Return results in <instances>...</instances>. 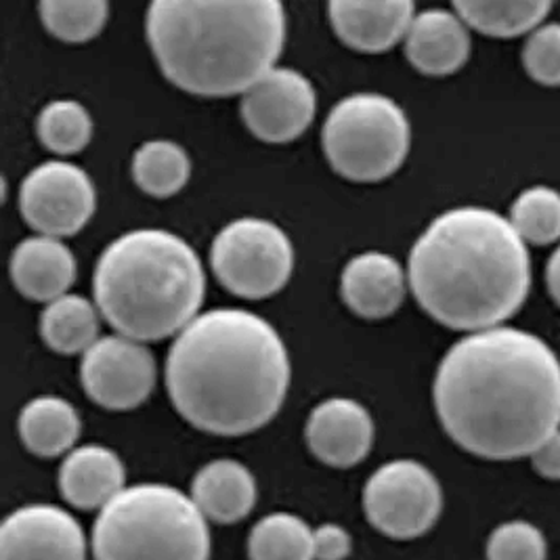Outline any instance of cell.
<instances>
[{"instance_id":"22","label":"cell","mask_w":560,"mask_h":560,"mask_svg":"<svg viewBox=\"0 0 560 560\" xmlns=\"http://www.w3.org/2000/svg\"><path fill=\"white\" fill-rule=\"evenodd\" d=\"M40 334L55 353L84 355L100 340V313L84 296L66 294L45 306Z\"/></svg>"},{"instance_id":"15","label":"cell","mask_w":560,"mask_h":560,"mask_svg":"<svg viewBox=\"0 0 560 560\" xmlns=\"http://www.w3.org/2000/svg\"><path fill=\"white\" fill-rule=\"evenodd\" d=\"M336 36L361 52H384L406 40L416 18V4L409 0H334L328 7Z\"/></svg>"},{"instance_id":"29","label":"cell","mask_w":560,"mask_h":560,"mask_svg":"<svg viewBox=\"0 0 560 560\" xmlns=\"http://www.w3.org/2000/svg\"><path fill=\"white\" fill-rule=\"evenodd\" d=\"M546 537L527 521L498 525L487 541V560H546Z\"/></svg>"},{"instance_id":"9","label":"cell","mask_w":560,"mask_h":560,"mask_svg":"<svg viewBox=\"0 0 560 560\" xmlns=\"http://www.w3.org/2000/svg\"><path fill=\"white\" fill-rule=\"evenodd\" d=\"M441 510V483L416 459L386 462L363 489L365 518L393 539H413L431 532Z\"/></svg>"},{"instance_id":"28","label":"cell","mask_w":560,"mask_h":560,"mask_svg":"<svg viewBox=\"0 0 560 560\" xmlns=\"http://www.w3.org/2000/svg\"><path fill=\"white\" fill-rule=\"evenodd\" d=\"M38 11L45 27L66 43L95 38L109 18V4L103 0H45Z\"/></svg>"},{"instance_id":"30","label":"cell","mask_w":560,"mask_h":560,"mask_svg":"<svg viewBox=\"0 0 560 560\" xmlns=\"http://www.w3.org/2000/svg\"><path fill=\"white\" fill-rule=\"evenodd\" d=\"M523 66L535 82L560 86V24H541L529 34L523 49Z\"/></svg>"},{"instance_id":"23","label":"cell","mask_w":560,"mask_h":560,"mask_svg":"<svg viewBox=\"0 0 560 560\" xmlns=\"http://www.w3.org/2000/svg\"><path fill=\"white\" fill-rule=\"evenodd\" d=\"M454 11L470 30L491 38H516L532 34L552 11V2H475L458 0Z\"/></svg>"},{"instance_id":"8","label":"cell","mask_w":560,"mask_h":560,"mask_svg":"<svg viewBox=\"0 0 560 560\" xmlns=\"http://www.w3.org/2000/svg\"><path fill=\"white\" fill-rule=\"evenodd\" d=\"M212 271L231 294L267 299L280 292L294 271V246L280 225L244 217L219 231L210 248Z\"/></svg>"},{"instance_id":"25","label":"cell","mask_w":560,"mask_h":560,"mask_svg":"<svg viewBox=\"0 0 560 560\" xmlns=\"http://www.w3.org/2000/svg\"><path fill=\"white\" fill-rule=\"evenodd\" d=\"M250 560H315L313 529L290 512H273L260 518L248 537Z\"/></svg>"},{"instance_id":"2","label":"cell","mask_w":560,"mask_h":560,"mask_svg":"<svg viewBox=\"0 0 560 560\" xmlns=\"http://www.w3.org/2000/svg\"><path fill=\"white\" fill-rule=\"evenodd\" d=\"M288 386L290 357L280 334L244 308L198 315L166 359L173 406L205 433H255L278 416Z\"/></svg>"},{"instance_id":"6","label":"cell","mask_w":560,"mask_h":560,"mask_svg":"<svg viewBox=\"0 0 560 560\" xmlns=\"http://www.w3.org/2000/svg\"><path fill=\"white\" fill-rule=\"evenodd\" d=\"M91 550L95 560H208L210 529L177 487L132 485L100 510Z\"/></svg>"},{"instance_id":"27","label":"cell","mask_w":560,"mask_h":560,"mask_svg":"<svg viewBox=\"0 0 560 560\" xmlns=\"http://www.w3.org/2000/svg\"><path fill=\"white\" fill-rule=\"evenodd\" d=\"M510 223L523 242L546 246L560 240V194L535 185L525 189L510 208Z\"/></svg>"},{"instance_id":"12","label":"cell","mask_w":560,"mask_h":560,"mask_svg":"<svg viewBox=\"0 0 560 560\" xmlns=\"http://www.w3.org/2000/svg\"><path fill=\"white\" fill-rule=\"evenodd\" d=\"M317 97L308 78L292 68H273L242 95V118L256 139L288 143L315 118Z\"/></svg>"},{"instance_id":"24","label":"cell","mask_w":560,"mask_h":560,"mask_svg":"<svg viewBox=\"0 0 560 560\" xmlns=\"http://www.w3.org/2000/svg\"><path fill=\"white\" fill-rule=\"evenodd\" d=\"M191 177V160L187 152L166 139L143 143L132 155V178L153 198H171Z\"/></svg>"},{"instance_id":"7","label":"cell","mask_w":560,"mask_h":560,"mask_svg":"<svg viewBox=\"0 0 560 560\" xmlns=\"http://www.w3.org/2000/svg\"><path fill=\"white\" fill-rule=\"evenodd\" d=\"M322 143L338 175L357 183H376L404 166L411 127L401 105L390 97L355 93L331 107Z\"/></svg>"},{"instance_id":"4","label":"cell","mask_w":560,"mask_h":560,"mask_svg":"<svg viewBox=\"0 0 560 560\" xmlns=\"http://www.w3.org/2000/svg\"><path fill=\"white\" fill-rule=\"evenodd\" d=\"M145 32L162 74L180 91L244 95L280 59L285 9L278 0H155Z\"/></svg>"},{"instance_id":"33","label":"cell","mask_w":560,"mask_h":560,"mask_svg":"<svg viewBox=\"0 0 560 560\" xmlns=\"http://www.w3.org/2000/svg\"><path fill=\"white\" fill-rule=\"evenodd\" d=\"M546 283H548V290H550L555 303L560 306V246L555 250V255L550 256V260H548Z\"/></svg>"},{"instance_id":"31","label":"cell","mask_w":560,"mask_h":560,"mask_svg":"<svg viewBox=\"0 0 560 560\" xmlns=\"http://www.w3.org/2000/svg\"><path fill=\"white\" fill-rule=\"evenodd\" d=\"M353 550V537L336 523H324L313 529V555L315 560H345Z\"/></svg>"},{"instance_id":"3","label":"cell","mask_w":560,"mask_h":560,"mask_svg":"<svg viewBox=\"0 0 560 560\" xmlns=\"http://www.w3.org/2000/svg\"><path fill=\"white\" fill-rule=\"evenodd\" d=\"M408 278L434 322L472 334L502 326L525 305L532 258L510 219L483 206H459L416 240Z\"/></svg>"},{"instance_id":"32","label":"cell","mask_w":560,"mask_h":560,"mask_svg":"<svg viewBox=\"0 0 560 560\" xmlns=\"http://www.w3.org/2000/svg\"><path fill=\"white\" fill-rule=\"evenodd\" d=\"M534 470L550 481H560V431L550 434L529 456Z\"/></svg>"},{"instance_id":"20","label":"cell","mask_w":560,"mask_h":560,"mask_svg":"<svg viewBox=\"0 0 560 560\" xmlns=\"http://www.w3.org/2000/svg\"><path fill=\"white\" fill-rule=\"evenodd\" d=\"M258 489L253 470L237 459L208 462L191 483V500L208 523L231 525L255 509Z\"/></svg>"},{"instance_id":"26","label":"cell","mask_w":560,"mask_h":560,"mask_svg":"<svg viewBox=\"0 0 560 560\" xmlns=\"http://www.w3.org/2000/svg\"><path fill=\"white\" fill-rule=\"evenodd\" d=\"M38 139L57 155L82 152L93 137V118L82 103L57 100L38 114Z\"/></svg>"},{"instance_id":"1","label":"cell","mask_w":560,"mask_h":560,"mask_svg":"<svg viewBox=\"0 0 560 560\" xmlns=\"http://www.w3.org/2000/svg\"><path fill=\"white\" fill-rule=\"evenodd\" d=\"M433 397L441 427L468 454L525 458L560 431V359L532 331H472L441 359Z\"/></svg>"},{"instance_id":"14","label":"cell","mask_w":560,"mask_h":560,"mask_svg":"<svg viewBox=\"0 0 560 560\" xmlns=\"http://www.w3.org/2000/svg\"><path fill=\"white\" fill-rule=\"evenodd\" d=\"M306 443L313 456L334 468H351L372 452V413L347 397L322 401L306 420Z\"/></svg>"},{"instance_id":"18","label":"cell","mask_w":560,"mask_h":560,"mask_svg":"<svg viewBox=\"0 0 560 560\" xmlns=\"http://www.w3.org/2000/svg\"><path fill=\"white\" fill-rule=\"evenodd\" d=\"M125 489V462L105 445H82L61 462L59 491L74 509L103 510Z\"/></svg>"},{"instance_id":"17","label":"cell","mask_w":560,"mask_h":560,"mask_svg":"<svg viewBox=\"0 0 560 560\" xmlns=\"http://www.w3.org/2000/svg\"><path fill=\"white\" fill-rule=\"evenodd\" d=\"M406 271L395 256L370 250L353 256L340 280L347 306L365 319L393 315L406 299Z\"/></svg>"},{"instance_id":"5","label":"cell","mask_w":560,"mask_h":560,"mask_svg":"<svg viewBox=\"0 0 560 560\" xmlns=\"http://www.w3.org/2000/svg\"><path fill=\"white\" fill-rule=\"evenodd\" d=\"M103 319L139 342L185 330L205 303V267L177 233L135 230L103 250L93 276Z\"/></svg>"},{"instance_id":"10","label":"cell","mask_w":560,"mask_h":560,"mask_svg":"<svg viewBox=\"0 0 560 560\" xmlns=\"http://www.w3.org/2000/svg\"><path fill=\"white\" fill-rule=\"evenodd\" d=\"M20 208L32 230L63 240L91 221L97 191L84 168L51 160L27 173L20 187Z\"/></svg>"},{"instance_id":"11","label":"cell","mask_w":560,"mask_h":560,"mask_svg":"<svg viewBox=\"0 0 560 560\" xmlns=\"http://www.w3.org/2000/svg\"><path fill=\"white\" fill-rule=\"evenodd\" d=\"M80 381L97 406L128 411L152 395L155 361L143 342L120 334L105 336L82 355Z\"/></svg>"},{"instance_id":"16","label":"cell","mask_w":560,"mask_h":560,"mask_svg":"<svg viewBox=\"0 0 560 560\" xmlns=\"http://www.w3.org/2000/svg\"><path fill=\"white\" fill-rule=\"evenodd\" d=\"M470 47V27L456 11L445 9L416 13L406 36L409 63L427 77L456 74L468 61Z\"/></svg>"},{"instance_id":"19","label":"cell","mask_w":560,"mask_h":560,"mask_svg":"<svg viewBox=\"0 0 560 560\" xmlns=\"http://www.w3.org/2000/svg\"><path fill=\"white\" fill-rule=\"evenodd\" d=\"M77 258L57 237L34 235L24 240L11 256V280L36 303H52L68 294L77 280Z\"/></svg>"},{"instance_id":"21","label":"cell","mask_w":560,"mask_h":560,"mask_svg":"<svg viewBox=\"0 0 560 560\" xmlns=\"http://www.w3.org/2000/svg\"><path fill=\"white\" fill-rule=\"evenodd\" d=\"M20 436L38 458H57L77 450L82 422L77 408L55 395H43L27 401L20 413Z\"/></svg>"},{"instance_id":"13","label":"cell","mask_w":560,"mask_h":560,"mask_svg":"<svg viewBox=\"0 0 560 560\" xmlns=\"http://www.w3.org/2000/svg\"><path fill=\"white\" fill-rule=\"evenodd\" d=\"M89 541L68 510L30 504L0 527V560H86Z\"/></svg>"}]
</instances>
